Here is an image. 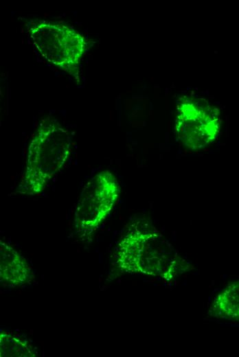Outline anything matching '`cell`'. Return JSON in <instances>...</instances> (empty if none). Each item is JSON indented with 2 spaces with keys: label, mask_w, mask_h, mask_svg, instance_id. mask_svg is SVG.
Masks as SVG:
<instances>
[{
  "label": "cell",
  "mask_w": 239,
  "mask_h": 357,
  "mask_svg": "<svg viewBox=\"0 0 239 357\" xmlns=\"http://www.w3.org/2000/svg\"><path fill=\"white\" fill-rule=\"evenodd\" d=\"M210 312L220 319L239 321V281L230 284L216 297Z\"/></svg>",
  "instance_id": "cell-7"
},
{
  "label": "cell",
  "mask_w": 239,
  "mask_h": 357,
  "mask_svg": "<svg viewBox=\"0 0 239 357\" xmlns=\"http://www.w3.org/2000/svg\"><path fill=\"white\" fill-rule=\"evenodd\" d=\"M29 33L45 59L73 76L78 74L86 45L79 32L59 23L41 21L32 25Z\"/></svg>",
  "instance_id": "cell-3"
},
{
  "label": "cell",
  "mask_w": 239,
  "mask_h": 357,
  "mask_svg": "<svg viewBox=\"0 0 239 357\" xmlns=\"http://www.w3.org/2000/svg\"><path fill=\"white\" fill-rule=\"evenodd\" d=\"M220 120L217 108L201 97L185 96L178 102L175 135L186 148L206 147L217 137Z\"/></svg>",
  "instance_id": "cell-4"
},
{
  "label": "cell",
  "mask_w": 239,
  "mask_h": 357,
  "mask_svg": "<svg viewBox=\"0 0 239 357\" xmlns=\"http://www.w3.org/2000/svg\"><path fill=\"white\" fill-rule=\"evenodd\" d=\"M1 280L14 286L23 284L30 277L25 260L9 244L0 242Z\"/></svg>",
  "instance_id": "cell-6"
},
{
  "label": "cell",
  "mask_w": 239,
  "mask_h": 357,
  "mask_svg": "<svg viewBox=\"0 0 239 357\" xmlns=\"http://www.w3.org/2000/svg\"><path fill=\"white\" fill-rule=\"evenodd\" d=\"M116 254L123 270L168 280L182 272L185 266L172 245L146 220L130 224L117 244Z\"/></svg>",
  "instance_id": "cell-1"
},
{
  "label": "cell",
  "mask_w": 239,
  "mask_h": 357,
  "mask_svg": "<svg viewBox=\"0 0 239 357\" xmlns=\"http://www.w3.org/2000/svg\"><path fill=\"white\" fill-rule=\"evenodd\" d=\"M71 152L69 131L55 118L40 122L27 149L24 173L17 192L39 194L66 163Z\"/></svg>",
  "instance_id": "cell-2"
},
{
  "label": "cell",
  "mask_w": 239,
  "mask_h": 357,
  "mask_svg": "<svg viewBox=\"0 0 239 357\" xmlns=\"http://www.w3.org/2000/svg\"><path fill=\"white\" fill-rule=\"evenodd\" d=\"M1 356H34L37 354L30 341L19 334L3 331L1 333Z\"/></svg>",
  "instance_id": "cell-8"
},
{
  "label": "cell",
  "mask_w": 239,
  "mask_h": 357,
  "mask_svg": "<svg viewBox=\"0 0 239 357\" xmlns=\"http://www.w3.org/2000/svg\"><path fill=\"white\" fill-rule=\"evenodd\" d=\"M120 187L114 174L104 170L95 174L84 186L75 211V226L83 235L93 233L115 205Z\"/></svg>",
  "instance_id": "cell-5"
}]
</instances>
